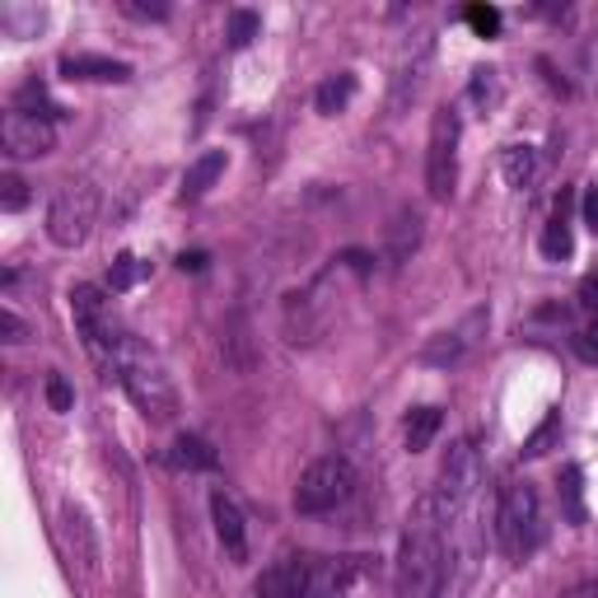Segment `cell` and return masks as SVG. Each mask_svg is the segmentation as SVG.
Instances as JSON below:
<instances>
[{
    "instance_id": "6da1fadb",
    "label": "cell",
    "mask_w": 598,
    "mask_h": 598,
    "mask_svg": "<svg viewBox=\"0 0 598 598\" xmlns=\"http://www.w3.org/2000/svg\"><path fill=\"white\" fill-rule=\"evenodd\" d=\"M445 510L435 506V496H421L402 528V547H398V598H439L445 594Z\"/></svg>"
},
{
    "instance_id": "7a4b0ae2",
    "label": "cell",
    "mask_w": 598,
    "mask_h": 598,
    "mask_svg": "<svg viewBox=\"0 0 598 598\" xmlns=\"http://www.w3.org/2000/svg\"><path fill=\"white\" fill-rule=\"evenodd\" d=\"M113 370H117L122 388H127V398L150 421H169L173 412H178V393H173V379L164 374L160 356H150V346H140L136 337H122L117 351H113Z\"/></svg>"
},
{
    "instance_id": "3957f363",
    "label": "cell",
    "mask_w": 598,
    "mask_h": 598,
    "mask_svg": "<svg viewBox=\"0 0 598 598\" xmlns=\"http://www.w3.org/2000/svg\"><path fill=\"white\" fill-rule=\"evenodd\" d=\"M543 500L528 482H510L496 506V543L510 561H524L543 547Z\"/></svg>"
},
{
    "instance_id": "277c9868",
    "label": "cell",
    "mask_w": 598,
    "mask_h": 598,
    "mask_svg": "<svg viewBox=\"0 0 598 598\" xmlns=\"http://www.w3.org/2000/svg\"><path fill=\"white\" fill-rule=\"evenodd\" d=\"M356 491V468L351 459L341 453H327V459H313L304 472H299V486H295V510L299 514H327L346 506Z\"/></svg>"
},
{
    "instance_id": "5b68a950",
    "label": "cell",
    "mask_w": 598,
    "mask_h": 598,
    "mask_svg": "<svg viewBox=\"0 0 598 598\" xmlns=\"http://www.w3.org/2000/svg\"><path fill=\"white\" fill-rule=\"evenodd\" d=\"M459 140H463V117L459 108H435L431 117V140H426V192L431 201H449L459 187Z\"/></svg>"
},
{
    "instance_id": "8992f818",
    "label": "cell",
    "mask_w": 598,
    "mask_h": 598,
    "mask_svg": "<svg viewBox=\"0 0 598 598\" xmlns=\"http://www.w3.org/2000/svg\"><path fill=\"white\" fill-rule=\"evenodd\" d=\"M99 220V192L94 183H66L47 207V239L57 248H80Z\"/></svg>"
},
{
    "instance_id": "52a82bcc",
    "label": "cell",
    "mask_w": 598,
    "mask_h": 598,
    "mask_svg": "<svg viewBox=\"0 0 598 598\" xmlns=\"http://www.w3.org/2000/svg\"><path fill=\"white\" fill-rule=\"evenodd\" d=\"M477 486H482V449H477V439H453L445 463H439L435 491H431L435 506L445 510V519H453L472 500Z\"/></svg>"
},
{
    "instance_id": "ba28073f",
    "label": "cell",
    "mask_w": 598,
    "mask_h": 598,
    "mask_svg": "<svg viewBox=\"0 0 598 598\" xmlns=\"http://www.w3.org/2000/svg\"><path fill=\"white\" fill-rule=\"evenodd\" d=\"M71 319H75V333H80L85 341V351L94 360H108L113 365V351H117V333H113V323H108V299L99 286H75L71 290Z\"/></svg>"
},
{
    "instance_id": "9c48e42d",
    "label": "cell",
    "mask_w": 598,
    "mask_h": 598,
    "mask_svg": "<svg viewBox=\"0 0 598 598\" xmlns=\"http://www.w3.org/2000/svg\"><path fill=\"white\" fill-rule=\"evenodd\" d=\"M0 146H5L10 160H42V154H52V146H57V127L34 113L10 108L5 122H0Z\"/></svg>"
},
{
    "instance_id": "30bf717a",
    "label": "cell",
    "mask_w": 598,
    "mask_h": 598,
    "mask_svg": "<svg viewBox=\"0 0 598 598\" xmlns=\"http://www.w3.org/2000/svg\"><path fill=\"white\" fill-rule=\"evenodd\" d=\"M431 57H435V42H431L426 34H421V38L402 52L398 71H393V89H388V108H393V113H402L407 103H416L421 85H426V71H431Z\"/></svg>"
},
{
    "instance_id": "8fae6325",
    "label": "cell",
    "mask_w": 598,
    "mask_h": 598,
    "mask_svg": "<svg viewBox=\"0 0 598 598\" xmlns=\"http://www.w3.org/2000/svg\"><path fill=\"white\" fill-rule=\"evenodd\" d=\"M360 571L356 557H309L299 598H351V580Z\"/></svg>"
},
{
    "instance_id": "7c38bea8",
    "label": "cell",
    "mask_w": 598,
    "mask_h": 598,
    "mask_svg": "<svg viewBox=\"0 0 598 598\" xmlns=\"http://www.w3.org/2000/svg\"><path fill=\"white\" fill-rule=\"evenodd\" d=\"M211 524H215V538L229 552V561H248V519L229 491H211Z\"/></svg>"
},
{
    "instance_id": "4fadbf2b",
    "label": "cell",
    "mask_w": 598,
    "mask_h": 598,
    "mask_svg": "<svg viewBox=\"0 0 598 598\" xmlns=\"http://www.w3.org/2000/svg\"><path fill=\"white\" fill-rule=\"evenodd\" d=\"M482 323H486V313L477 309L463 327H453V333H435L426 346H421V365H426V370H449V365H459V360L472 351V341H477L472 333H477Z\"/></svg>"
},
{
    "instance_id": "5bb4252c",
    "label": "cell",
    "mask_w": 598,
    "mask_h": 598,
    "mask_svg": "<svg viewBox=\"0 0 598 598\" xmlns=\"http://www.w3.org/2000/svg\"><path fill=\"white\" fill-rule=\"evenodd\" d=\"M421 211L416 207H398L388 220V229H384V262L388 266H402V262H412L416 253V244H421Z\"/></svg>"
},
{
    "instance_id": "9a60e30c",
    "label": "cell",
    "mask_w": 598,
    "mask_h": 598,
    "mask_svg": "<svg viewBox=\"0 0 598 598\" xmlns=\"http://www.w3.org/2000/svg\"><path fill=\"white\" fill-rule=\"evenodd\" d=\"M61 75H66V80L122 85V80H132V66H127V61H113V57H85V52H71V57H61Z\"/></svg>"
},
{
    "instance_id": "2e32d148",
    "label": "cell",
    "mask_w": 598,
    "mask_h": 598,
    "mask_svg": "<svg viewBox=\"0 0 598 598\" xmlns=\"http://www.w3.org/2000/svg\"><path fill=\"white\" fill-rule=\"evenodd\" d=\"M304 571L309 557H281L258 575V598H299L304 589Z\"/></svg>"
},
{
    "instance_id": "e0dca14e",
    "label": "cell",
    "mask_w": 598,
    "mask_h": 598,
    "mask_svg": "<svg viewBox=\"0 0 598 598\" xmlns=\"http://www.w3.org/2000/svg\"><path fill=\"white\" fill-rule=\"evenodd\" d=\"M575 253V239H571V197H557L552 215H547V229H543V258L552 262H565Z\"/></svg>"
},
{
    "instance_id": "ac0fdd59",
    "label": "cell",
    "mask_w": 598,
    "mask_h": 598,
    "mask_svg": "<svg viewBox=\"0 0 598 598\" xmlns=\"http://www.w3.org/2000/svg\"><path fill=\"white\" fill-rule=\"evenodd\" d=\"M225 164H229V154H225V150H207V154H197V160L187 164V173H183V201L207 197L211 187H215V178L225 173Z\"/></svg>"
},
{
    "instance_id": "d6986e66",
    "label": "cell",
    "mask_w": 598,
    "mask_h": 598,
    "mask_svg": "<svg viewBox=\"0 0 598 598\" xmlns=\"http://www.w3.org/2000/svg\"><path fill=\"white\" fill-rule=\"evenodd\" d=\"M66 543H71V552H75V561L85 565V571L94 575L99 571V538H94V524L85 519V510H75V506H66Z\"/></svg>"
},
{
    "instance_id": "ffe728a7",
    "label": "cell",
    "mask_w": 598,
    "mask_h": 598,
    "mask_svg": "<svg viewBox=\"0 0 598 598\" xmlns=\"http://www.w3.org/2000/svg\"><path fill=\"white\" fill-rule=\"evenodd\" d=\"M169 463L183 468V472H211L220 459H215V449L201 435H178V439H173V449H169Z\"/></svg>"
},
{
    "instance_id": "44dd1931",
    "label": "cell",
    "mask_w": 598,
    "mask_h": 598,
    "mask_svg": "<svg viewBox=\"0 0 598 598\" xmlns=\"http://www.w3.org/2000/svg\"><path fill=\"white\" fill-rule=\"evenodd\" d=\"M351 99H356V75L351 71H337V75H327V80L319 85V94H313V108H319L323 117H337Z\"/></svg>"
},
{
    "instance_id": "7402d4cb",
    "label": "cell",
    "mask_w": 598,
    "mask_h": 598,
    "mask_svg": "<svg viewBox=\"0 0 598 598\" xmlns=\"http://www.w3.org/2000/svg\"><path fill=\"white\" fill-rule=\"evenodd\" d=\"M439 426H445V412H439V407H412V412H407V426H402L407 449H412V453L431 449V439L439 435Z\"/></svg>"
},
{
    "instance_id": "603a6c76",
    "label": "cell",
    "mask_w": 598,
    "mask_h": 598,
    "mask_svg": "<svg viewBox=\"0 0 598 598\" xmlns=\"http://www.w3.org/2000/svg\"><path fill=\"white\" fill-rule=\"evenodd\" d=\"M500 169H506V183L510 187H533V178H538V150L533 146H510L506 154H500Z\"/></svg>"
},
{
    "instance_id": "cb8c5ba5",
    "label": "cell",
    "mask_w": 598,
    "mask_h": 598,
    "mask_svg": "<svg viewBox=\"0 0 598 598\" xmlns=\"http://www.w3.org/2000/svg\"><path fill=\"white\" fill-rule=\"evenodd\" d=\"M580 468L575 463H565L561 468V510H565V519L571 524H585V496H580Z\"/></svg>"
},
{
    "instance_id": "d4e9b609",
    "label": "cell",
    "mask_w": 598,
    "mask_h": 598,
    "mask_svg": "<svg viewBox=\"0 0 598 598\" xmlns=\"http://www.w3.org/2000/svg\"><path fill=\"white\" fill-rule=\"evenodd\" d=\"M262 34V20L253 10H229V20H225V42L234 47V52H239V47H248Z\"/></svg>"
},
{
    "instance_id": "484cf974",
    "label": "cell",
    "mask_w": 598,
    "mask_h": 598,
    "mask_svg": "<svg viewBox=\"0 0 598 598\" xmlns=\"http://www.w3.org/2000/svg\"><path fill=\"white\" fill-rule=\"evenodd\" d=\"M14 108H20V113H34V117H42V122H57V117H61V108H57L52 99H47V89H42L38 80H28V85L20 89Z\"/></svg>"
},
{
    "instance_id": "4316f807",
    "label": "cell",
    "mask_w": 598,
    "mask_h": 598,
    "mask_svg": "<svg viewBox=\"0 0 598 598\" xmlns=\"http://www.w3.org/2000/svg\"><path fill=\"white\" fill-rule=\"evenodd\" d=\"M468 99L477 108H496L500 103V75L491 66H477L472 71V80H468Z\"/></svg>"
},
{
    "instance_id": "83f0119b",
    "label": "cell",
    "mask_w": 598,
    "mask_h": 598,
    "mask_svg": "<svg viewBox=\"0 0 598 598\" xmlns=\"http://www.w3.org/2000/svg\"><path fill=\"white\" fill-rule=\"evenodd\" d=\"M463 20H468V28H472L477 38H496V34H500V10H496V5H468Z\"/></svg>"
},
{
    "instance_id": "f1b7e54d",
    "label": "cell",
    "mask_w": 598,
    "mask_h": 598,
    "mask_svg": "<svg viewBox=\"0 0 598 598\" xmlns=\"http://www.w3.org/2000/svg\"><path fill=\"white\" fill-rule=\"evenodd\" d=\"M140 276H146V262H136L132 253H122V258L113 262V272H108V286H113V290L122 295V290H132Z\"/></svg>"
},
{
    "instance_id": "f546056e",
    "label": "cell",
    "mask_w": 598,
    "mask_h": 598,
    "mask_svg": "<svg viewBox=\"0 0 598 598\" xmlns=\"http://www.w3.org/2000/svg\"><path fill=\"white\" fill-rule=\"evenodd\" d=\"M0 207H5V211H24L28 207V183L20 178V173H5V178H0Z\"/></svg>"
},
{
    "instance_id": "4dcf8cb0",
    "label": "cell",
    "mask_w": 598,
    "mask_h": 598,
    "mask_svg": "<svg viewBox=\"0 0 598 598\" xmlns=\"http://www.w3.org/2000/svg\"><path fill=\"white\" fill-rule=\"evenodd\" d=\"M47 402H52V412H71L75 407V388L66 384V374H47Z\"/></svg>"
},
{
    "instance_id": "1f68e13d",
    "label": "cell",
    "mask_w": 598,
    "mask_h": 598,
    "mask_svg": "<svg viewBox=\"0 0 598 598\" xmlns=\"http://www.w3.org/2000/svg\"><path fill=\"white\" fill-rule=\"evenodd\" d=\"M0 337H5V346H24V341H28V323H24L10 304L0 309Z\"/></svg>"
},
{
    "instance_id": "d6a6232c",
    "label": "cell",
    "mask_w": 598,
    "mask_h": 598,
    "mask_svg": "<svg viewBox=\"0 0 598 598\" xmlns=\"http://www.w3.org/2000/svg\"><path fill=\"white\" fill-rule=\"evenodd\" d=\"M575 351L585 360H598V313H589L585 327H575Z\"/></svg>"
},
{
    "instance_id": "836d02e7",
    "label": "cell",
    "mask_w": 598,
    "mask_h": 598,
    "mask_svg": "<svg viewBox=\"0 0 598 598\" xmlns=\"http://www.w3.org/2000/svg\"><path fill=\"white\" fill-rule=\"evenodd\" d=\"M122 14H132V20H154V24H160V20H169V5H146V0H122Z\"/></svg>"
},
{
    "instance_id": "e575fe53",
    "label": "cell",
    "mask_w": 598,
    "mask_h": 598,
    "mask_svg": "<svg viewBox=\"0 0 598 598\" xmlns=\"http://www.w3.org/2000/svg\"><path fill=\"white\" fill-rule=\"evenodd\" d=\"M580 211H585V225L598 234V183H585V197H580Z\"/></svg>"
},
{
    "instance_id": "d590c367",
    "label": "cell",
    "mask_w": 598,
    "mask_h": 598,
    "mask_svg": "<svg viewBox=\"0 0 598 598\" xmlns=\"http://www.w3.org/2000/svg\"><path fill=\"white\" fill-rule=\"evenodd\" d=\"M341 262H346V266H351V272H356V276H370V272H374V262H370V253H360V248H346V253H341Z\"/></svg>"
},
{
    "instance_id": "8d00e7d4",
    "label": "cell",
    "mask_w": 598,
    "mask_h": 598,
    "mask_svg": "<svg viewBox=\"0 0 598 598\" xmlns=\"http://www.w3.org/2000/svg\"><path fill=\"white\" fill-rule=\"evenodd\" d=\"M580 304H585V313H598V276H589L580 286Z\"/></svg>"
},
{
    "instance_id": "74e56055",
    "label": "cell",
    "mask_w": 598,
    "mask_h": 598,
    "mask_svg": "<svg viewBox=\"0 0 598 598\" xmlns=\"http://www.w3.org/2000/svg\"><path fill=\"white\" fill-rule=\"evenodd\" d=\"M561 598H598V580H580V585H571Z\"/></svg>"
},
{
    "instance_id": "f35d334b",
    "label": "cell",
    "mask_w": 598,
    "mask_h": 598,
    "mask_svg": "<svg viewBox=\"0 0 598 598\" xmlns=\"http://www.w3.org/2000/svg\"><path fill=\"white\" fill-rule=\"evenodd\" d=\"M178 266H183V272H201V266H207V253H183Z\"/></svg>"
}]
</instances>
